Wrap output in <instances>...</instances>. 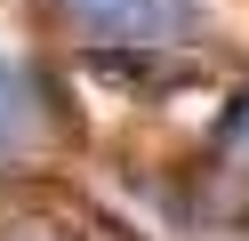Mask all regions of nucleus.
<instances>
[{"label":"nucleus","instance_id":"obj_1","mask_svg":"<svg viewBox=\"0 0 249 241\" xmlns=\"http://www.w3.org/2000/svg\"><path fill=\"white\" fill-rule=\"evenodd\" d=\"M81 40H113V48H153V40H177L193 24V0H56Z\"/></svg>","mask_w":249,"mask_h":241},{"label":"nucleus","instance_id":"obj_2","mask_svg":"<svg viewBox=\"0 0 249 241\" xmlns=\"http://www.w3.org/2000/svg\"><path fill=\"white\" fill-rule=\"evenodd\" d=\"M233 161L249 169V105H241V121H233Z\"/></svg>","mask_w":249,"mask_h":241},{"label":"nucleus","instance_id":"obj_3","mask_svg":"<svg viewBox=\"0 0 249 241\" xmlns=\"http://www.w3.org/2000/svg\"><path fill=\"white\" fill-rule=\"evenodd\" d=\"M8 241H65V233H49V225H17Z\"/></svg>","mask_w":249,"mask_h":241}]
</instances>
